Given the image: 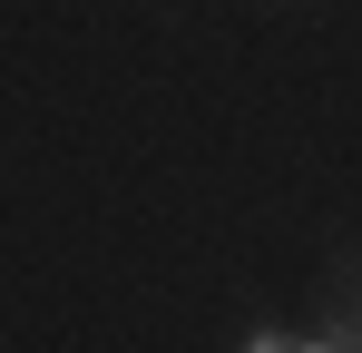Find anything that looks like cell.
Instances as JSON below:
<instances>
[{"instance_id": "cell-1", "label": "cell", "mask_w": 362, "mask_h": 353, "mask_svg": "<svg viewBox=\"0 0 362 353\" xmlns=\"http://www.w3.org/2000/svg\"><path fill=\"white\" fill-rule=\"evenodd\" d=\"M245 353H333V344H313V334H255Z\"/></svg>"}, {"instance_id": "cell-2", "label": "cell", "mask_w": 362, "mask_h": 353, "mask_svg": "<svg viewBox=\"0 0 362 353\" xmlns=\"http://www.w3.org/2000/svg\"><path fill=\"white\" fill-rule=\"evenodd\" d=\"M333 353H362V314H353V324H343V334H333Z\"/></svg>"}]
</instances>
